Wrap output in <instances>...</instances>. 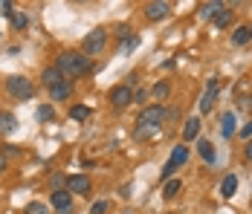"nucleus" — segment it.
Here are the masks:
<instances>
[{
	"mask_svg": "<svg viewBox=\"0 0 252 214\" xmlns=\"http://www.w3.org/2000/svg\"><path fill=\"white\" fill-rule=\"evenodd\" d=\"M165 116H168V110H165L162 104H151V107H145V110L139 113V119H136V130H133V136H136V139H148V136H154V133L162 127Z\"/></svg>",
	"mask_w": 252,
	"mask_h": 214,
	"instance_id": "obj_1",
	"label": "nucleus"
},
{
	"mask_svg": "<svg viewBox=\"0 0 252 214\" xmlns=\"http://www.w3.org/2000/svg\"><path fill=\"white\" fill-rule=\"evenodd\" d=\"M55 67H58V72H61L67 81H73V78H78V75L93 72V64H90V58H87L84 52H61Z\"/></svg>",
	"mask_w": 252,
	"mask_h": 214,
	"instance_id": "obj_2",
	"label": "nucleus"
},
{
	"mask_svg": "<svg viewBox=\"0 0 252 214\" xmlns=\"http://www.w3.org/2000/svg\"><path fill=\"white\" fill-rule=\"evenodd\" d=\"M6 90H9L12 98L24 101V98H32V95H35V84H32L26 75H9V78H6Z\"/></svg>",
	"mask_w": 252,
	"mask_h": 214,
	"instance_id": "obj_3",
	"label": "nucleus"
},
{
	"mask_svg": "<svg viewBox=\"0 0 252 214\" xmlns=\"http://www.w3.org/2000/svg\"><path fill=\"white\" fill-rule=\"evenodd\" d=\"M186 162H189V145H186V142H180V145L174 148V151H171V156H168L165 168H162V180H168V177L174 174L177 168H183Z\"/></svg>",
	"mask_w": 252,
	"mask_h": 214,
	"instance_id": "obj_4",
	"label": "nucleus"
},
{
	"mask_svg": "<svg viewBox=\"0 0 252 214\" xmlns=\"http://www.w3.org/2000/svg\"><path fill=\"white\" fill-rule=\"evenodd\" d=\"M104 47H107V32H104V29H93V32L84 38V44H81V49H84L87 58H90V55H99Z\"/></svg>",
	"mask_w": 252,
	"mask_h": 214,
	"instance_id": "obj_5",
	"label": "nucleus"
},
{
	"mask_svg": "<svg viewBox=\"0 0 252 214\" xmlns=\"http://www.w3.org/2000/svg\"><path fill=\"white\" fill-rule=\"evenodd\" d=\"M110 104L113 107H127V104H133V90L122 84V87H113L110 90Z\"/></svg>",
	"mask_w": 252,
	"mask_h": 214,
	"instance_id": "obj_6",
	"label": "nucleus"
},
{
	"mask_svg": "<svg viewBox=\"0 0 252 214\" xmlns=\"http://www.w3.org/2000/svg\"><path fill=\"white\" fill-rule=\"evenodd\" d=\"M218 90H220V81H218V78H209V87H206V93H203V98H200V113H209V110L215 107Z\"/></svg>",
	"mask_w": 252,
	"mask_h": 214,
	"instance_id": "obj_7",
	"label": "nucleus"
},
{
	"mask_svg": "<svg viewBox=\"0 0 252 214\" xmlns=\"http://www.w3.org/2000/svg\"><path fill=\"white\" fill-rule=\"evenodd\" d=\"M67 191H70V194H87V191H90V177H87V174H73V177H67Z\"/></svg>",
	"mask_w": 252,
	"mask_h": 214,
	"instance_id": "obj_8",
	"label": "nucleus"
},
{
	"mask_svg": "<svg viewBox=\"0 0 252 214\" xmlns=\"http://www.w3.org/2000/svg\"><path fill=\"white\" fill-rule=\"evenodd\" d=\"M52 209L61 214H67L73 209V197H70V191L61 188V191H52Z\"/></svg>",
	"mask_w": 252,
	"mask_h": 214,
	"instance_id": "obj_9",
	"label": "nucleus"
},
{
	"mask_svg": "<svg viewBox=\"0 0 252 214\" xmlns=\"http://www.w3.org/2000/svg\"><path fill=\"white\" fill-rule=\"evenodd\" d=\"M168 12H171L168 3H148V6H145V18H148V21H162Z\"/></svg>",
	"mask_w": 252,
	"mask_h": 214,
	"instance_id": "obj_10",
	"label": "nucleus"
},
{
	"mask_svg": "<svg viewBox=\"0 0 252 214\" xmlns=\"http://www.w3.org/2000/svg\"><path fill=\"white\" fill-rule=\"evenodd\" d=\"M226 9V3H220V0H212V3H203L200 6V18H206V21H215L220 12Z\"/></svg>",
	"mask_w": 252,
	"mask_h": 214,
	"instance_id": "obj_11",
	"label": "nucleus"
},
{
	"mask_svg": "<svg viewBox=\"0 0 252 214\" xmlns=\"http://www.w3.org/2000/svg\"><path fill=\"white\" fill-rule=\"evenodd\" d=\"M197 136H200V119L191 116V119H186V127H183V142L189 145L191 139H197Z\"/></svg>",
	"mask_w": 252,
	"mask_h": 214,
	"instance_id": "obj_12",
	"label": "nucleus"
},
{
	"mask_svg": "<svg viewBox=\"0 0 252 214\" xmlns=\"http://www.w3.org/2000/svg\"><path fill=\"white\" fill-rule=\"evenodd\" d=\"M41 81H44V84L52 90L55 84H61V81H67V78L58 72V67H44V72H41Z\"/></svg>",
	"mask_w": 252,
	"mask_h": 214,
	"instance_id": "obj_13",
	"label": "nucleus"
},
{
	"mask_svg": "<svg viewBox=\"0 0 252 214\" xmlns=\"http://www.w3.org/2000/svg\"><path fill=\"white\" fill-rule=\"evenodd\" d=\"M52 101H64V98H70L73 95V81H61V84H55L50 90Z\"/></svg>",
	"mask_w": 252,
	"mask_h": 214,
	"instance_id": "obj_14",
	"label": "nucleus"
},
{
	"mask_svg": "<svg viewBox=\"0 0 252 214\" xmlns=\"http://www.w3.org/2000/svg\"><path fill=\"white\" fill-rule=\"evenodd\" d=\"M18 127V119H15V113H0V136H9L12 130Z\"/></svg>",
	"mask_w": 252,
	"mask_h": 214,
	"instance_id": "obj_15",
	"label": "nucleus"
},
{
	"mask_svg": "<svg viewBox=\"0 0 252 214\" xmlns=\"http://www.w3.org/2000/svg\"><path fill=\"white\" fill-rule=\"evenodd\" d=\"M235 113H223L220 116V133H223V139H232L235 136Z\"/></svg>",
	"mask_w": 252,
	"mask_h": 214,
	"instance_id": "obj_16",
	"label": "nucleus"
},
{
	"mask_svg": "<svg viewBox=\"0 0 252 214\" xmlns=\"http://www.w3.org/2000/svg\"><path fill=\"white\" fill-rule=\"evenodd\" d=\"M197 151H200V156H203V162H215L218 159V153H215V145L209 142V139H200V145H197Z\"/></svg>",
	"mask_w": 252,
	"mask_h": 214,
	"instance_id": "obj_17",
	"label": "nucleus"
},
{
	"mask_svg": "<svg viewBox=\"0 0 252 214\" xmlns=\"http://www.w3.org/2000/svg\"><path fill=\"white\" fill-rule=\"evenodd\" d=\"M235 191H238V177H235V174H229L226 180H223V185H220V197H226V200H229Z\"/></svg>",
	"mask_w": 252,
	"mask_h": 214,
	"instance_id": "obj_18",
	"label": "nucleus"
},
{
	"mask_svg": "<svg viewBox=\"0 0 252 214\" xmlns=\"http://www.w3.org/2000/svg\"><path fill=\"white\" fill-rule=\"evenodd\" d=\"M247 41H250V29H247V26H238V29L232 32V44L241 47V44H247Z\"/></svg>",
	"mask_w": 252,
	"mask_h": 214,
	"instance_id": "obj_19",
	"label": "nucleus"
},
{
	"mask_svg": "<svg viewBox=\"0 0 252 214\" xmlns=\"http://www.w3.org/2000/svg\"><path fill=\"white\" fill-rule=\"evenodd\" d=\"M87 116H90V107H87V104H76V107L70 110V119H76V122L87 119Z\"/></svg>",
	"mask_w": 252,
	"mask_h": 214,
	"instance_id": "obj_20",
	"label": "nucleus"
},
{
	"mask_svg": "<svg viewBox=\"0 0 252 214\" xmlns=\"http://www.w3.org/2000/svg\"><path fill=\"white\" fill-rule=\"evenodd\" d=\"M12 26H15L18 32H24L26 26H29V18H26L24 12H15V15H12Z\"/></svg>",
	"mask_w": 252,
	"mask_h": 214,
	"instance_id": "obj_21",
	"label": "nucleus"
},
{
	"mask_svg": "<svg viewBox=\"0 0 252 214\" xmlns=\"http://www.w3.org/2000/svg\"><path fill=\"white\" fill-rule=\"evenodd\" d=\"M232 15H235V12H232V9H223V12H220V15H218V18H215V26H220V29H223V26H229V21H232Z\"/></svg>",
	"mask_w": 252,
	"mask_h": 214,
	"instance_id": "obj_22",
	"label": "nucleus"
},
{
	"mask_svg": "<svg viewBox=\"0 0 252 214\" xmlns=\"http://www.w3.org/2000/svg\"><path fill=\"white\" fill-rule=\"evenodd\" d=\"M24 214H50V209H47L44 203H29L24 209Z\"/></svg>",
	"mask_w": 252,
	"mask_h": 214,
	"instance_id": "obj_23",
	"label": "nucleus"
},
{
	"mask_svg": "<svg viewBox=\"0 0 252 214\" xmlns=\"http://www.w3.org/2000/svg\"><path fill=\"white\" fill-rule=\"evenodd\" d=\"M177 191H180V183H177V180H168L165 188H162V197H174Z\"/></svg>",
	"mask_w": 252,
	"mask_h": 214,
	"instance_id": "obj_24",
	"label": "nucleus"
},
{
	"mask_svg": "<svg viewBox=\"0 0 252 214\" xmlns=\"http://www.w3.org/2000/svg\"><path fill=\"white\" fill-rule=\"evenodd\" d=\"M38 119H41V122H50L52 119V107H50V104H41V107H38Z\"/></svg>",
	"mask_w": 252,
	"mask_h": 214,
	"instance_id": "obj_25",
	"label": "nucleus"
},
{
	"mask_svg": "<svg viewBox=\"0 0 252 214\" xmlns=\"http://www.w3.org/2000/svg\"><path fill=\"white\" fill-rule=\"evenodd\" d=\"M90 214H107V203H104V200L93 203V206H90Z\"/></svg>",
	"mask_w": 252,
	"mask_h": 214,
	"instance_id": "obj_26",
	"label": "nucleus"
},
{
	"mask_svg": "<svg viewBox=\"0 0 252 214\" xmlns=\"http://www.w3.org/2000/svg\"><path fill=\"white\" fill-rule=\"evenodd\" d=\"M61 185H67V177L55 174V177H52V188H55V191H61Z\"/></svg>",
	"mask_w": 252,
	"mask_h": 214,
	"instance_id": "obj_27",
	"label": "nucleus"
},
{
	"mask_svg": "<svg viewBox=\"0 0 252 214\" xmlns=\"http://www.w3.org/2000/svg\"><path fill=\"white\" fill-rule=\"evenodd\" d=\"M154 95H157V98H165V95H168V84H157V87H154Z\"/></svg>",
	"mask_w": 252,
	"mask_h": 214,
	"instance_id": "obj_28",
	"label": "nucleus"
},
{
	"mask_svg": "<svg viewBox=\"0 0 252 214\" xmlns=\"http://www.w3.org/2000/svg\"><path fill=\"white\" fill-rule=\"evenodd\" d=\"M0 12H3L6 18H12V15H15V12H12V3H9V0H3V3H0Z\"/></svg>",
	"mask_w": 252,
	"mask_h": 214,
	"instance_id": "obj_29",
	"label": "nucleus"
},
{
	"mask_svg": "<svg viewBox=\"0 0 252 214\" xmlns=\"http://www.w3.org/2000/svg\"><path fill=\"white\" fill-rule=\"evenodd\" d=\"M241 136H247V139H250V136H252V122H247V124L241 127Z\"/></svg>",
	"mask_w": 252,
	"mask_h": 214,
	"instance_id": "obj_30",
	"label": "nucleus"
},
{
	"mask_svg": "<svg viewBox=\"0 0 252 214\" xmlns=\"http://www.w3.org/2000/svg\"><path fill=\"white\" fill-rule=\"evenodd\" d=\"M3 151H6V153H9V156H18V153H21V148H15V145H6V148H3Z\"/></svg>",
	"mask_w": 252,
	"mask_h": 214,
	"instance_id": "obj_31",
	"label": "nucleus"
},
{
	"mask_svg": "<svg viewBox=\"0 0 252 214\" xmlns=\"http://www.w3.org/2000/svg\"><path fill=\"white\" fill-rule=\"evenodd\" d=\"M133 101H145V90H136L133 93Z\"/></svg>",
	"mask_w": 252,
	"mask_h": 214,
	"instance_id": "obj_32",
	"label": "nucleus"
},
{
	"mask_svg": "<svg viewBox=\"0 0 252 214\" xmlns=\"http://www.w3.org/2000/svg\"><path fill=\"white\" fill-rule=\"evenodd\" d=\"M3 171H6V156L0 153V174H3Z\"/></svg>",
	"mask_w": 252,
	"mask_h": 214,
	"instance_id": "obj_33",
	"label": "nucleus"
},
{
	"mask_svg": "<svg viewBox=\"0 0 252 214\" xmlns=\"http://www.w3.org/2000/svg\"><path fill=\"white\" fill-rule=\"evenodd\" d=\"M247 159H250V162H252V142L247 145Z\"/></svg>",
	"mask_w": 252,
	"mask_h": 214,
	"instance_id": "obj_34",
	"label": "nucleus"
},
{
	"mask_svg": "<svg viewBox=\"0 0 252 214\" xmlns=\"http://www.w3.org/2000/svg\"><path fill=\"white\" fill-rule=\"evenodd\" d=\"M247 29H250V41H252V26H247Z\"/></svg>",
	"mask_w": 252,
	"mask_h": 214,
	"instance_id": "obj_35",
	"label": "nucleus"
},
{
	"mask_svg": "<svg viewBox=\"0 0 252 214\" xmlns=\"http://www.w3.org/2000/svg\"><path fill=\"white\" fill-rule=\"evenodd\" d=\"M125 214H133V212H125Z\"/></svg>",
	"mask_w": 252,
	"mask_h": 214,
	"instance_id": "obj_36",
	"label": "nucleus"
}]
</instances>
